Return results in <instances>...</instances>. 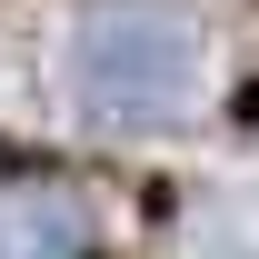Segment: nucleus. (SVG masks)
<instances>
[{
  "label": "nucleus",
  "mask_w": 259,
  "mask_h": 259,
  "mask_svg": "<svg viewBox=\"0 0 259 259\" xmlns=\"http://www.w3.org/2000/svg\"><path fill=\"white\" fill-rule=\"evenodd\" d=\"M209 90V40L180 0H100L70 30V110L90 130H169Z\"/></svg>",
  "instance_id": "obj_1"
},
{
  "label": "nucleus",
  "mask_w": 259,
  "mask_h": 259,
  "mask_svg": "<svg viewBox=\"0 0 259 259\" xmlns=\"http://www.w3.org/2000/svg\"><path fill=\"white\" fill-rule=\"evenodd\" d=\"M0 259H90V209L60 180H0Z\"/></svg>",
  "instance_id": "obj_2"
}]
</instances>
